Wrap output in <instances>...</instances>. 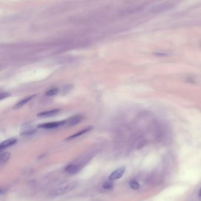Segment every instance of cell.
I'll use <instances>...</instances> for the list:
<instances>
[{
    "label": "cell",
    "instance_id": "obj_1",
    "mask_svg": "<svg viewBox=\"0 0 201 201\" xmlns=\"http://www.w3.org/2000/svg\"><path fill=\"white\" fill-rule=\"evenodd\" d=\"M77 186H78V183L76 182H73L68 184L67 185L60 187L58 188L53 190L51 193V195L52 196H60L73 191L74 189L76 188Z\"/></svg>",
    "mask_w": 201,
    "mask_h": 201
},
{
    "label": "cell",
    "instance_id": "obj_2",
    "mask_svg": "<svg viewBox=\"0 0 201 201\" xmlns=\"http://www.w3.org/2000/svg\"><path fill=\"white\" fill-rule=\"evenodd\" d=\"M65 124H66V120H63V121H59V122H49V123H46L40 124L38 126V128H41V129H54V128H56L59 126H63Z\"/></svg>",
    "mask_w": 201,
    "mask_h": 201
},
{
    "label": "cell",
    "instance_id": "obj_3",
    "mask_svg": "<svg viewBox=\"0 0 201 201\" xmlns=\"http://www.w3.org/2000/svg\"><path fill=\"white\" fill-rule=\"evenodd\" d=\"M125 170L126 168L124 166L117 169L111 173V175L109 176V179L112 181L119 179L123 176L125 172Z\"/></svg>",
    "mask_w": 201,
    "mask_h": 201
},
{
    "label": "cell",
    "instance_id": "obj_4",
    "mask_svg": "<svg viewBox=\"0 0 201 201\" xmlns=\"http://www.w3.org/2000/svg\"><path fill=\"white\" fill-rule=\"evenodd\" d=\"M60 112V109H53L52 110L45 111L40 112L37 114V116L39 118H48L57 114Z\"/></svg>",
    "mask_w": 201,
    "mask_h": 201
},
{
    "label": "cell",
    "instance_id": "obj_5",
    "mask_svg": "<svg viewBox=\"0 0 201 201\" xmlns=\"http://www.w3.org/2000/svg\"><path fill=\"white\" fill-rule=\"evenodd\" d=\"M83 117L82 115H77L75 116L72 117L66 120V124H68V125H75L81 122L83 119Z\"/></svg>",
    "mask_w": 201,
    "mask_h": 201
},
{
    "label": "cell",
    "instance_id": "obj_6",
    "mask_svg": "<svg viewBox=\"0 0 201 201\" xmlns=\"http://www.w3.org/2000/svg\"><path fill=\"white\" fill-rule=\"evenodd\" d=\"M36 94H34V95H31V96L26 97L25 98H23L22 100H21L19 102H18L16 104V105L14 106V108L17 109V108H21L24 105H25L26 103H28V102H30L34 97H36Z\"/></svg>",
    "mask_w": 201,
    "mask_h": 201
},
{
    "label": "cell",
    "instance_id": "obj_7",
    "mask_svg": "<svg viewBox=\"0 0 201 201\" xmlns=\"http://www.w3.org/2000/svg\"><path fill=\"white\" fill-rule=\"evenodd\" d=\"M80 170V167L78 165L75 164H70L67 166L65 168V170L68 173L71 174H76L78 171Z\"/></svg>",
    "mask_w": 201,
    "mask_h": 201
},
{
    "label": "cell",
    "instance_id": "obj_8",
    "mask_svg": "<svg viewBox=\"0 0 201 201\" xmlns=\"http://www.w3.org/2000/svg\"><path fill=\"white\" fill-rule=\"evenodd\" d=\"M16 143H17V140L16 139H14V138L5 140L3 142H2L0 145V150H2L6 149L9 146L16 144Z\"/></svg>",
    "mask_w": 201,
    "mask_h": 201
},
{
    "label": "cell",
    "instance_id": "obj_9",
    "mask_svg": "<svg viewBox=\"0 0 201 201\" xmlns=\"http://www.w3.org/2000/svg\"><path fill=\"white\" fill-rule=\"evenodd\" d=\"M11 153L10 152H4L0 155V166H2L6 164L10 159Z\"/></svg>",
    "mask_w": 201,
    "mask_h": 201
},
{
    "label": "cell",
    "instance_id": "obj_10",
    "mask_svg": "<svg viewBox=\"0 0 201 201\" xmlns=\"http://www.w3.org/2000/svg\"><path fill=\"white\" fill-rule=\"evenodd\" d=\"M92 127L90 126V127H88V128H86V129H83L82 130L78 132V133H75V134H73L72 136H69V137L67 138V140L73 139H74V138H78V137L80 136H82L83 134H84V133L88 132V131H90V130L92 129Z\"/></svg>",
    "mask_w": 201,
    "mask_h": 201
},
{
    "label": "cell",
    "instance_id": "obj_11",
    "mask_svg": "<svg viewBox=\"0 0 201 201\" xmlns=\"http://www.w3.org/2000/svg\"><path fill=\"white\" fill-rule=\"evenodd\" d=\"M130 188L133 190H138L140 188L139 183L135 180H132L129 183Z\"/></svg>",
    "mask_w": 201,
    "mask_h": 201
},
{
    "label": "cell",
    "instance_id": "obj_12",
    "mask_svg": "<svg viewBox=\"0 0 201 201\" xmlns=\"http://www.w3.org/2000/svg\"><path fill=\"white\" fill-rule=\"evenodd\" d=\"M58 92V88H52V89L49 90L48 91H47L46 93V94L47 96H52L56 95Z\"/></svg>",
    "mask_w": 201,
    "mask_h": 201
},
{
    "label": "cell",
    "instance_id": "obj_13",
    "mask_svg": "<svg viewBox=\"0 0 201 201\" xmlns=\"http://www.w3.org/2000/svg\"><path fill=\"white\" fill-rule=\"evenodd\" d=\"M103 188H104L105 189H107V190H110L111 189L113 188V183L110 182V181H108V182H106L103 185Z\"/></svg>",
    "mask_w": 201,
    "mask_h": 201
},
{
    "label": "cell",
    "instance_id": "obj_14",
    "mask_svg": "<svg viewBox=\"0 0 201 201\" xmlns=\"http://www.w3.org/2000/svg\"><path fill=\"white\" fill-rule=\"evenodd\" d=\"M9 96H10V94H9V93H1V100H3V99L7 98H8Z\"/></svg>",
    "mask_w": 201,
    "mask_h": 201
},
{
    "label": "cell",
    "instance_id": "obj_15",
    "mask_svg": "<svg viewBox=\"0 0 201 201\" xmlns=\"http://www.w3.org/2000/svg\"><path fill=\"white\" fill-rule=\"evenodd\" d=\"M199 196L201 198V188L200 189L199 191Z\"/></svg>",
    "mask_w": 201,
    "mask_h": 201
}]
</instances>
